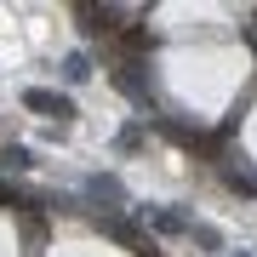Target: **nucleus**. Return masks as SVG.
I'll return each mask as SVG.
<instances>
[{
  "label": "nucleus",
  "instance_id": "nucleus-1",
  "mask_svg": "<svg viewBox=\"0 0 257 257\" xmlns=\"http://www.w3.org/2000/svg\"><path fill=\"white\" fill-rule=\"evenodd\" d=\"M23 103H29V109H40L46 120H74V103H69L63 92H46V86H29Z\"/></svg>",
  "mask_w": 257,
  "mask_h": 257
},
{
  "label": "nucleus",
  "instance_id": "nucleus-2",
  "mask_svg": "<svg viewBox=\"0 0 257 257\" xmlns=\"http://www.w3.org/2000/svg\"><path fill=\"white\" fill-rule=\"evenodd\" d=\"M86 194H92V200H126V189H120V177H109V172H97V177H86Z\"/></svg>",
  "mask_w": 257,
  "mask_h": 257
},
{
  "label": "nucleus",
  "instance_id": "nucleus-3",
  "mask_svg": "<svg viewBox=\"0 0 257 257\" xmlns=\"http://www.w3.org/2000/svg\"><path fill=\"white\" fill-rule=\"evenodd\" d=\"M29 166H35V155L23 143H0V172H29Z\"/></svg>",
  "mask_w": 257,
  "mask_h": 257
},
{
  "label": "nucleus",
  "instance_id": "nucleus-4",
  "mask_svg": "<svg viewBox=\"0 0 257 257\" xmlns=\"http://www.w3.org/2000/svg\"><path fill=\"white\" fill-rule=\"evenodd\" d=\"M63 80L69 86H86V80H92V57H86V52H69L63 57Z\"/></svg>",
  "mask_w": 257,
  "mask_h": 257
},
{
  "label": "nucleus",
  "instance_id": "nucleus-5",
  "mask_svg": "<svg viewBox=\"0 0 257 257\" xmlns=\"http://www.w3.org/2000/svg\"><path fill=\"white\" fill-rule=\"evenodd\" d=\"M183 240H194V246H206V251H223V234L211 229V223H189V234Z\"/></svg>",
  "mask_w": 257,
  "mask_h": 257
},
{
  "label": "nucleus",
  "instance_id": "nucleus-6",
  "mask_svg": "<svg viewBox=\"0 0 257 257\" xmlns=\"http://www.w3.org/2000/svg\"><path fill=\"white\" fill-rule=\"evenodd\" d=\"M234 257H246V251H234Z\"/></svg>",
  "mask_w": 257,
  "mask_h": 257
}]
</instances>
